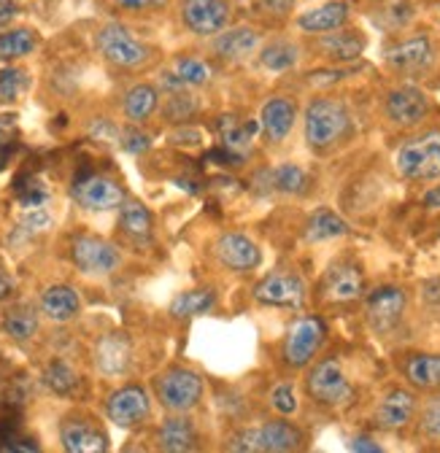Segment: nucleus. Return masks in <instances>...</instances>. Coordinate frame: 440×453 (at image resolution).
Here are the masks:
<instances>
[{
	"mask_svg": "<svg viewBox=\"0 0 440 453\" xmlns=\"http://www.w3.org/2000/svg\"><path fill=\"white\" fill-rule=\"evenodd\" d=\"M351 130V117L344 103L319 97L305 111V141L311 149L324 151L341 143Z\"/></svg>",
	"mask_w": 440,
	"mask_h": 453,
	"instance_id": "1",
	"label": "nucleus"
},
{
	"mask_svg": "<svg viewBox=\"0 0 440 453\" xmlns=\"http://www.w3.org/2000/svg\"><path fill=\"white\" fill-rule=\"evenodd\" d=\"M398 170L411 181L440 179V133H424L405 141L398 151Z\"/></svg>",
	"mask_w": 440,
	"mask_h": 453,
	"instance_id": "2",
	"label": "nucleus"
},
{
	"mask_svg": "<svg viewBox=\"0 0 440 453\" xmlns=\"http://www.w3.org/2000/svg\"><path fill=\"white\" fill-rule=\"evenodd\" d=\"M154 391H157V400L165 411L187 413L200 403L203 380L197 372H192L187 367H174V370H165L154 380Z\"/></svg>",
	"mask_w": 440,
	"mask_h": 453,
	"instance_id": "3",
	"label": "nucleus"
},
{
	"mask_svg": "<svg viewBox=\"0 0 440 453\" xmlns=\"http://www.w3.org/2000/svg\"><path fill=\"white\" fill-rule=\"evenodd\" d=\"M305 388L319 405L344 408L354 400V388L336 359H321L305 378Z\"/></svg>",
	"mask_w": 440,
	"mask_h": 453,
	"instance_id": "4",
	"label": "nucleus"
},
{
	"mask_svg": "<svg viewBox=\"0 0 440 453\" xmlns=\"http://www.w3.org/2000/svg\"><path fill=\"white\" fill-rule=\"evenodd\" d=\"M95 46L103 54V60L117 68H138L149 60V46L122 25L100 27V33L95 35Z\"/></svg>",
	"mask_w": 440,
	"mask_h": 453,
	"instance_id": "5",
	"label": "nucleus"
},
{
	"mask_svg": "<svg viewBox=\"0 0 440 453\" xmlns=\"http://www.w3.org/2000/svg\"><path fill=\"white\" fill-rule=\"evenodd\" d=\"M254 297L262 305L303 308V303H305V280L295 270H273L270 275H265L254 287Z\"/></svg>",
	"mask_w": 440,
	"mask_h": 453,
	"instance_id": "6",
	"label": "nucleus"
},
{
	"mask_svg": "<svg viewBox=\"0 0 440 453\" xmlns=\"http://www.w3.org/2000/svg\"><path fill=\"white\" fill-rule=\"evenodd\" d=\"M324 337H327V326L321 319L305 316V319L295 321L284 340V362L289 367H305L321 349Z\"/></svg>",
	"mask_w": 440,
	"mask_h": 453,
	"instance_id": "7",
	"label": "nucleus"
},
{
	"mask_svg": "<svg viewBox=\"0 0 440 453\" xmlns=\"http://www.w3.org/2000/svg\"><path fill=\"white\" fill-rule=\"evenodd\" d=\"M71 257L76 262V267L81 273H89V275H108L114 273L122 262L120 251L103 241V238H95V235H81L73 241L71 246Z\"/></svg>",
	"mask_w": 440,
	"mask_h": 453,
	"instance_id": "8",
	"label": "nucleus"
},
{
	"mask_svg": "<svg viewBox=\"0 0 440 453\" xmlns=\"http://www.w3.org/2000/svg\"><path fill=\"white\" fill-rule=\"evenodd\" d=\"M230 19L228 0H184L181 22L195 35H216L222 33Z\"/></svg>",
	"mask_w": 440,
	"mask_h": 453,
	"instance_id": "9",
	"label": "nucleus"
},
{
	"mask_svg": "<svg viewBox=\"0 0 440 453\" xmlns=\"http://www.w3.org/2000/svg\"><path fill=\"white\" fill-rule=\"evenodd\" d=\"M73 197L87 211H112L125 203L122 187L108 176H81L73 184Z\"/></svg>",
	"mask_w": 440,
	"mask_h": 453,
	"instance_id": "10",
	"label": "nucleus"
},
{
	"mask_svg": "<svg viewBox=\"0 0 440 453\" xmlns=\"http://www.w3.org/2000/svg\"><path fill=\"white\" fill-rule=\"evenodd\" d=\"M149 411H151L149 394L141 386H125V388L114 391L112 400L105 405L108 418L122 429H130V426H138L141 421H146Z\"/></svg>",
	"mask_w": 440,
	"mask_h": 453,
	"instance_id": "11",
	"label": "nucleus"
},
{
	"mask_svg": "<svg viewBox=\"0 0 440 453\" xmlns=\"http://www.w3.org/2000/svg\"><path fill=\"white\" fill-rule=\"evenodd\" d=\"M365 313L375 332H390L392 326H398V321L405 313V292L398 287H381L370 292L365 303Z\"/></svg>",
	"mask_w": 440,
	"mask_h": 453,
	"instance_id": "12",
	"label": "nucleus"
},
{
	"mask_svg": "<svg viewBox=\"0 0 440 453\" xmlns=\"http://www.w3.org/2000/svg\"><path fill=\"white\" fill-rule=\"evenodd\" d=\"M383 111H387L390 122H395L400 127H411V125H419L429 113V100L416 87H400L387 95Z\"/></svg>",
	"mask_w": 440,
	"mask_h": 453,
	"instance_id": "13",
	"label": "nucleus"
},
{
	"mask_svg": "<svg viewBox=\"0 0 440 453\" xmlns=\"http://www.w3.org/2000/svg\"><path fill=\"white\" fill-rule=\"evenodd\" d=\"M321 292L329 303H354L365 292V278L362 270L351 262H341L336 267H329L324 275Z\"/></svg>",
	"mask_w": 440,
	"mask_h": 453,
	"instance_id": "14",
	"label": "nucleus"
},
{
	"mask_svg": "<svg viewBox=\"0 0 440 453\" xmlns=\"http://www.w3.org/2000/svg\"><path fill=\"white\" fill-rule=\"evenodd\" d=\"M63 448L71 453H103L108 450V434L92 418H68L60 426Z\"/></svg>",
	"mask_w": 440,
	"mask_h": 453,
	"instance_id": "15",
	"label": "nucleus"
},
{
	"mask_svg": "<svg viewBox=\"0 0 440 453\" xmlns=\"http://www.w3.org/2000/svg\"><path fill=\"white\" fill-rule=\"evenodd\" d=\"M216 259L233 273H249L259 265V249L251 238L241 233H225L216 241Z\"/></svg>",
	"mask_w": 440,
	"mask_h": 453,
	"instance_id": "16",
	"label": "nucleus"
},
{
	"mask_svg": "<svg viewBox=\"0 0 440 453\" xmlns=\"http://www.w3.org/2000/svg\"><path fill=\"white\" fill-rule=\"evenodd\" d=\"M130 362H133V346L125 332H112L97 340L95 365L103 375H108V378L122 375V372H127Z\"/></svg>",
	"mask_w": 440,
	"mask_h": 453,
	"instance_id": "17",
	"label": "nucleus"
},
{
	"mask_svg": "<svg viewBox=\"0 0 440 453\" xmlns=\"http://www.w3.org/2000/svg\"><path fill=\"white\" fill-rule=\"evenodd\" d=\"M413 413H416V396L411 391L392 388L390 394L381 396L373 418L381 429H403L413 421Z\"/></svg>",
	"mask_w": 440,
	"mask_h": 453,
	"instance_id": "18",
	"label": "nucleus"
},
{
	"mask_svg": "<svg viewBox=\"0 0 440 453\" xmlns=\"http://www.w3.org/2000/svg\"><path fill=\"white\" fill-rule=\"evenodd\" d=\"M300 445H303V432L287 421H267L265 426L254 429V450L284 453V450H297Z\"/></svg>",
	"mask_w": 440,
	"mask_h": 453,
	"instance_id": "19",
	"label": "nucleus"
},
{
	"mask_svg": "<svg viewBox=\"0 0 440 453\" xmlns=\"http://www.w3.org/2000/svg\"><path fill=\"white\" fill-rule=\"evenodd\" d=\"M387 63L400 73H419L432 63V43L427 38H411L390 49Z\"/></svg>",
	"mask_w": 440,
	"mask_h": 453,
	"instance_id": "20",
	"label": "nucleus"
},
{
	"mask_svg": "<svg viewBox=\"0 0 440 453\" xmlns=\"http://www.w3.org/2000/svg\"><path fill=\"white\" fill-rule=\"evenodd\" d=\"M295 103L284 100V97H273L262 105V117H259V125L265 130V135L279 143L289 135L292 125H295Z\"/></svg>",
	"mask_w": 440,
	"mask_h": 453,
	"instance_id": "21",
	"label": "nucleus"
},
{
	"mask_svg": "<svg viewBox=\"0 0 440 453\" xmlns=\"http://www.w3.org/2000/svg\"><path fill=\"white\" fill-rule=\"evenodd\" d=\"M157 445L159 450H168V453H187L197 448V429L189 418L184 416H174L168 418L159 432H157Z\"/></svg>",
	"mask_w": 440,
	"mask_h": 453,
	"instance_id": "22",
	"label": "nucleus"
},
{
	"mask_svg": "<svg viewBox=\"0 0 440 453\" xmlns=\"http://www.w3.org/2000/svg\"><path fill=\"white\" fill-rule=\"evenodd\" d=\"M81 311V300L71 287H49L41 295V313L51 321H71Z\"/></svg>",
	"mask_w": 440,
	"mask_h": 453,
	"instance_id": "23",
	"label": "nucleus"
},
{
	"mask_svg": "<svg viewBox=\"0 0 440 453\" xmlns=\"http://www.w3.org/2000/svg\"><path fill=\"white\" fill-rule=\"evenodd\" d=\"M259 46V33L254 27H233L219 33L213 41V51L225 60H243Z\"/></svg>",
	"mask_w": 440,
	"mask_h": 453,
	"instance_id": "24",
	"label": "nucleus"
},
{
	"mask_svg": "<svg viewBox=\"0 0 440 453\" xmlns=\"http://www.w3.org/2000/svg\"><path fill=\"white\" fill-rule=\"evenodd\" d=\"M349 19V6L346 4H324L319 9H311L297 17L300 30L305 33H333L341 30Z\"/></svg>",
	"mask_w": 440,
	"mask_h": 453,
	"instance_id": "25",
	"label": "nucleus"
},
{
	"mask_svg": "<svg viewBox=\"0 0 440 453\" xmlns=\"http://www.w3.org/2000/svg\"><path fill=\"white\" fill-rule=\"evenodd\" d=\"M403 372L416 388L437 391L440 388V354H413L405 359Z\"/></svg>",
	"mask_w": 440,
	"mask_h": 453,
	"instance_id": "26",
	"label": "nucleus"
},
{
	"mask_svg": "<svg viewBox=\"0 0 440 453\" xmlns=\"http://www.w3.org/2000/svg\"><path fill=\"white\" fill-rule=\"evenodd\" d=\"M319 49L324 51V57L329 60H338V63H349V60H357L365 49V38L357 35L354 30H346V33H327L321 41H319Z\"/></svg>",
	"mask_w": 440,
	"mask_h": 453,
	"instance_id": "27",
	"label": "nucleus"
},
{
	"mask_svg": "<svg viewBox=\"0 0 440 453\" xmlns=\"http://www.w3.org/2000/svg\"><path fill=\"white\" fill-rule=\"evenodd\" d=\"M120 226L133 241H149L151 238V213L143 203L127 200L120 205Z\"/></svg>",
	"mask_w": 440,
	"mask_h": 453,
	"instance_id": "28",
	"label": "nucleus"
},
{
	"mask_svg": "<svg viewBox=\"0 0 440 453\" xmlns=\"http://www.w3.org/2000/svg\"><path fill=\"white\" fill-rule=\"evenodd\" d=\"M35 46H38L35 30H30V27L4 30V33H0V60H4V63L22 60V57L35 51Z\"/></svg>",
	"mask_w": 440,
	"mask_h": 453,
	"instance_id": "29",
	"label": "nucleus"
},
{
	"mask_svg": "<svg viewBox=\"0 0 440 453\" xmlns=\"http://www.w3.org/2000/svg\"><path fill=\"white\" fill-rule=\"evenodd\" d=\"M4 332L14 343H27L38 332V313L30 305H14L4 316Z\"/></svg>",
	"mask_w": 440,
	"mask_h": 453,
	"instance_id": "30",
	"label": "nucleus"
},
{
	"mask_svg": "<svg viewBox=\"0 0 440 453\" xmlns=\"http://www.w3.org/2000/svg\"><path fill=\"white\" fill-rule=\"evenodd\" d=\"M257 130H259L257 122H238L235 117H222V122H219V133H222L225 149H230L241 157H246Z\"/></svg>",
	"mask_w": 440,
	"mask_h": 453,
	"instance_id": "31",
	"label": "nucleus"
},
{
	"mask_svg": "<svg viewBox=\"0 0 440 453\" xmlns=\"http://www.w3.org/2000/svg\"><path fill=\"white\" fill-rule=\"evenodd\" d=\"M349 233V224L333 213V211H316L308 224H305V238L311 243H319V241H329V238H338V235H346Z\"/></svg>",
	"mask_w": 440,
	"mask_h": 453,
	"instance_id": "32",
	"label": "nucleus"
},
{
	"mask_svg": "<svg viewBox=\"0 0 440 453\" xmlns=\"http://www.w3.org/2000/svg\"><path fill=\"white\" fill-rule=\"evenodd\" d=\"M159 95L151 84H138L125 95V117L130 122H146L157 111Z\"/></svg>",
	"mask_w": 440,
	"mask_h": 453,
	"instance_id": "33",
	"label": "nucleus"
},
{
	"mask_svg": "<svg viewBox=\"0 0 440 453\" xmlns=\"http://www.w3.org/2000/svg\"><path fill=\"white\" fill-rule=\"evenodd\" d=\"M216 305V295L211 289H192V292H181L174 303H171V316L174 319H192V316H203Z\"/></svg>",
	"mask_w": 440,
	"mask_h": 453,
	"instance_id": "34",
	"label": "nucleus"
},
{
	"mask_svg": "<svg viewBox=\"0 0 440 453\" xmlns=\"http://www.w3.org/2000/svg\"><path fill=\"white\" fill-rule=\"evenodd\" d=\"M300 57V49L289 41H273L262 49L259 60L267 71H289Z\"/></svg>",
	"mask_w": 440,
	"mask_h": 453,
	"instance_id": "35",
	"label": "nucleus"
},
{
	"mask_svg": "<svg viewBox=\"0 0 440 453\" xmlns=\"http://www.w3.org/2000/svg\"><path fill=\"white\" fill-rule=\"evenodd\" d=\"M267 179H270V187H273V189L287 192V195H300V192H305V187H308L305 170L297 167V165H279L276 170H270Z\"/></svg>",
	"mask_w": 440,
	"mask_h": 453,
	"instance_id": "36",
	"label": "nucleus"
},
{
	"mask_svg": "<svg viewBox=\"0 0 440 453\" xmlns=\"http://www.w3.org/2000/svg\"><path fill=\"white\" fill-rule=\"evenodd\" d=\"M43 383L54 391V394H60V396H68L76 391L79 386V375L60 359H54L46 370H43Z\"/></svg>",
	"mask_w": 440,
	"mask_h": 453,
	"instance_id": "37",
	"label": "nucleus"
},
{
	"mask_svg": "<svg viewBox=\"0 0 440 453\" xmlns=\"http://www.w3.org/2000/svg\"><path fill=\"white\" fill-rule=\"evenodd\" d=\"M174 73L187 84V87H200L211 79V68L197 60V57H179L174 63Z\"/></svg>",
	"mask_w": 440,
	"mask_h": 453,
	"instance_id": "38",
	"label": "nucleus"
},
{
	"mask_svg": "<svg viewBox=\"0 0 440 453\" xmlns=\"http://www.w3.org/2000/svg\"><path fill=\"white\" fill-rule=\"evenodd\" d=\"M27 76L22 68H6L0 73V103H14L25 92Z\"/></svg>",
	"mask_w": 440,
	"mask_h": 453,
	"instance_id": "39",
	"label": "nucleus"
},
{
	"mask_svg": "<svg viewBox=\"0 0 440 453\" xmlns=\"http://www.w3.org/2000/svg\"><path fill=\"white\" fill-rule=\"evenodd\" d=\"M419 429H421L424 437L440 442V400H432V403L424 405L421 418H419Z\"/></svg>",
	"mask_w": 440,
	"mask_h": 453,
	"instance_id": "40",
	"label": "nucleus"
},
{
	"mask_svg": "<svg viewBox=\"0 0 440 453\" xmlns=\"http://www.w3.org/2000/svg\"><path fill=\"white\" fill-rule=\"evenodd\" d=\"M273 408H276L279 413H284V416H289V413H295L297 411V400H295V391H292V386H276L273 388Z\"/></svg>",
	"mask_w": 440,
	"mask_h": 453,
	"instance_id": "41",
	"label": "nucleus"
},
{
	"mask_svg": "<svg viewBox=\"0 0 440 453\" xmlns=\"http://www.w3.org/2000/svg\"><path fill=\"white\" fill-rule=\"evenodd\" d=\"M41 445L33 440V437H25V434H19V432H14V434H9L4 442H0V450H6V453H35Z\"/></svg>",
	"mask_w": 440,
	"mask_h": 453,
	"instance_id": "42",
	"label": "nucleus"
},
{
	"mask_svg": "<svg viewBox=\"0 0 440 453\" xmlns=\"http://www.w3.org/2000/svg\"><path fill=\"white\" fill-rule=\"evenodd\" d=\"M192 111H195V100L184 92H174V97L168 103V117L174 122H179V119H187Z\"/></svg>",
	"mask_w": 440,
	"mask_h": 453,
	"instance_id": "43",
	"label": "nucleus"
},
{
	"mask_svg": "<svg viewBox=\"0 0 440 453\" xmlns=\"http://www.w3.org/2000/svg\"><path fill=\"white\" fill-rule=\"evenodd\" d=\"M17 192H19V203H22L25 208H41V205L46 203V197H49V195H46V189H43L38 181H30V184H27V189H22V187H19Z\"/></svg>",
	"mask_w": 440,
	"mask_h": 453,
	"instance_id": "44",
	"label": "nucleus"
},
{
	"mask_svg": "<svg viewBox=\"0 0 440 453\" xmlns=\"http://www.w3.org/2000/svg\"><path fill=\"white\" fill-rule=\"evenodd\" d=\"M149 146H151L149 135H143V133H138V130H127V133H122V149H125V151H130V154H141V151H146Z\"/></svg>",
	"mask_w": 440,
	"mask_h": 453,
	"instance_id": "45",
	"label": "nucleus"
},
{
	"mask_svg": "<svg viewBox=\"0 0 440 453\" xmlns=\"http://www.w3.org/2000/svg\"><path fill=\"white\" fill-rule=\"evenodd\" d=\"M17 135V117H0V151H4Z\"/></svg>",
	"mask_w": 440,
	"mask_h": 453,
	"instance_id": "46",
	"label": "nucleus"
},
{
	"mask_svg": "<svg viewBox=\"0 0 440 453\" xmlns=\"http://www.w3.org/2000/svg\"><path fill=\"white\" fill-rule=\"evenodd\" d=\"M19 14V0H0V30H6Z\"/></svg>",
	"mask_w": 440,
	"mask_h": 453,
	"instance_id": "47",
	"label": "nucleus"
},
{
	"mask_svg": "<svg viewBox=\"0 0 440 453\" xmlns=\"http://www.w3.org/2000/svg\"><path fill=\"white\" fill-rule=\"evenodd\" d=\"M259 6L267 12V14H287L292 6H295V0H259Z\"/></svg>",
	"mask_w": 440,
	"mask_h": 453,
	"instance_id": "48",
	"label": "nucleus"
},
{
	"mask_svg": "<svg viewBox=\"0 0 440 453\" xmlns=\"http://www.w3.org/2000/svg\"><path fill=\"white\" fill-rule=\"evenodd\" d=\"M49 224V216L41 208H30V216H25V226L27 230H43Z\"/></svg>",
	"mask_w": 440,
	"mask_h": 453,
	"instance_id": "49",
	"label": "nucleus"
},
{
	"mask_svg": "<svg viewBox=\"0 0 440 453\" xmlns=\"http://www.w3.org/2000/svg\"><path fill=\"white\" fill-rule=\"evenodd\" d=\"M117 4L127 12H141V9H151V6H159L162 0H117Z\"/></svg>",
	"mask_w": 440,
	"mask_h": 453,
	"instance_id": "50",
	"label": "nucleus"
},
{
	"mask_svg": "<svg viewBox=\"0 0 440 453\" xmlns=\"http://www.w3.org/2000/svg\"><path fill=\"white\" fill-rule=\"evenodd\" d=\"M12 295H14V278L6 270H0V303L9 300Z\"/></svg>",
	"mask_w": 440,
	"mask_h": 453,
	"instance_id": "51",
	"label": "nucleus"
},
{
	"mask_svg": "<svg viewBox=\"0 0 440 453\" xmlns=\"http://www.w3.org/2000/svg\"><path fill=\"white\" fill-rule=\"evenodd\" d=\"M424 297H427L429 303H440V278L424 283Z\"/></svg>",
	"mask_w": 440,
	"mask_h": 453,
	"instance_id": "52",
	"label": "nucleus"
},
{
	"mask_svg": "<svg viewBox=\"0 0 440 453\" xmlns=\"http://www.w3.org/2000/svg\"><path fill=\"white\" fill-rule=\"evenodd\" d=\"M351 448H354V450H370V453H378V450H381V445H375V442L367 440V437H357V440L351 442Z\"/></svg>",
	"mask_w": 440,
	"mask_h": 453,
	"instance_id": "53",
	"label": "nucleus"
},
{
	"mask_svg": "<svg viewBox=\"0 0 440 453\" xmlns=\"http://www.w3.org/2000/svg\"><path fill=\"white\" fill-rule=\"evenodd\" d=\"M424 205L427 208H440V187H435V189H429L424 195Z\"/></svg>",
	"mask_w": 440,
	"mask_h": 453,
	"instance_id": "54",
	"label": "nucleus"
}]
</instances>
